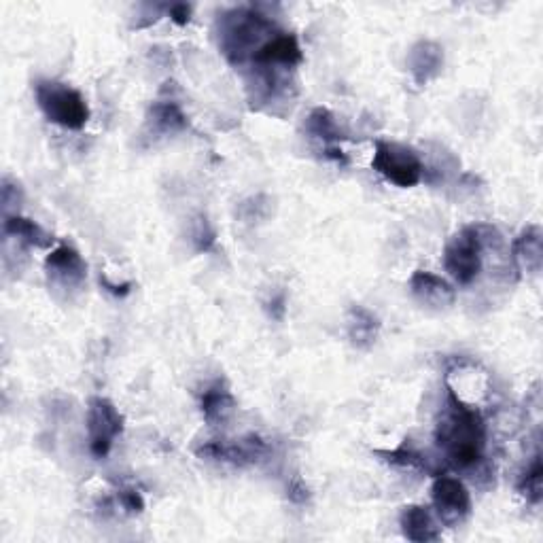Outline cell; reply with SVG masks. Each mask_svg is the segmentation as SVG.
Here are the masks:
<instances>
[{"label":"cell","mask_w":543,"mask_h":543,"mask_svg":"<svg viewBox=\"0 0 543 543\" xmlns=\"http://www.w3.org/2000/svg\"><path fill=\"white\" fill-rule=\"evenodd\" d=\"M372 168L384 181L395 187L410 189L425 179L427 166L416 149L395 143V140H376Z\"/></svg>","instance_id":"obj_5"},{"label":"cell","mask_w":543,"mask_h":543,"mask_svg":"<svg viewBox=\"0 0 543 543\" xmlns=\"http://www.w3.org/2000/svg\"><path fill=\"white\" fill-rule=\"evenodd\" d=\"M251 62L257 66V68H295L300 66L304 62V54H302V47H300V41H297L295 34H289V32H276L274 37H270L264 45H261Z\"/></svg>","instance_id":"obj_10"},{"label":"cell","mask_w":543,"mask_h":543,"mask_svg":"<svg viewBox=\"0 0 543 543\" xmlns=\"http://www.w3.org/2000/svg\"><path fill=\"white\" fill-rule=\"evenodd\" d=\"M272 20L253 7H240L223 13L221 17V51L234 66H242L253 58L255 51L274 37Z\"/></svg>","instance_id":"obj_2"},{"label":"cell","mask_w":543,"mask_h":543,"mask_svg":"<svg viewBox=\"0 0 543 543\" xmlns=\"http://www.w3.org/2000/svg\"><path fill=\"white\" fill-rule=\"evenodd\" d=\"M512 264L520 276H533L543 266V234L539 225H529L512 242Z\"/></svg>","instance_id":"obj_13"},{"label":"cell","mask_w":543,"mask_h":543,"mask_svg":"<svg viewBox=\"0 0 543 543\" xmlns=\"http://www.w3.org/2000/svg\"><path fill=\"white\" fill-rule=\"evenodd\" d=\"M378 457H384V461H387L389 465H395V467H404V469H427V461L420 452L412 450V448H397V450H387L382 452L378 450L376 452Z\"/></svg>","instance_id":"obj_21"},{"label":"cell","mask_w":543,"mask_h":543,"mask_svg":"<svg viewBox=\"0 0 543 543\" xmlns=\"http://www.w3.org/2000/svg\"><path fill=\"white\" fill-rule=\"evenodd\" d=\"M399 527L404 537L414 543L437 541L442 537L440 524L427 505H406L399 514Z\"/></svg>","instance_id":"obj_14"},{"label":"cell","mask_w":543,"mask_h":543,"mask_svg":"<svg viewBox=\"0 0 543 543\" xmlns=\"http://www.w3.org/2000/svg\"><path fill=\"white\" fill-rule=\"evenodd\" d=\"M408 70L416 85H427L442 75L444 47L435 41H418L408 54Z\"/></svg>","instance_id":"obj_12"},{"label":"cell","mask_w":543,"mask_h":543,"mask_svg":"<svg viewBox=\"0 0 543 543\" xmlns=\"http://www.w3.org/2000/svg\"><path fill=\"white\" fill-rule=\"evenodd\" d=\"M410 291L420 304L433 310H446L457 300V291L448 280L429 270H416L412 274Z\"/></svg>","instance_id":"obj_11"},{"label":"cell","mask_w":543,"mask_h":543,"mask_svg":"<svg viewBox=\"0 0 543 543\" xmlns=\"http://www.w3.org/2000/svg\"><path fill=\"white\" fill-rule=\"evenodd\" d=\"M22 200H24V191H22V187L17 185L15 181H11L9 177H5V179H3V208H5V215H9V208H11V206L20 208Z\"/></svg>","instance_id":"obj_24"},{"label":"cell","mask_w":543,"mask_h":543,"mask_svg":"<svg viewBox=\"0 0 543 543\" xmlns=\"http://www.w3.org/2000/svg\"><path fill=\"white\" fill-rule=\"evenodd\" d=\"M493 242H501V234L493 225H467L454 236L444 251V268L454 283L471 285L482 272V253Z\"/></svg>","instance_id":"obj_3"},{"label":"cell","mask_w":543,"mask_h":543,"mask_svg":"<svg viewBox=\"0 0 543 543\" xmlns=\"http://www.w3.org/2000/svg\"><path fill=\"white\" fill-rule=\"evenodd\" d=\"M3 232L9 238H15L17 242L28 244V247H34V249H49L51 244H54V236H51L43 225H39L32 219H26L22 215L5 217Z\"/></svg>","instance_id":"obj_19"},{"label":"cell","mask_w":543,"mask_h":543,"mask_svg":"<svg viewBox=\"0 0 543 543\" xmlns=\"http://www.w3.org/2000/svg\"><path fill=\"white\" fill-rule=\"evenodd\" d=\"M236 410V397L225 380L210 382L200 395V412L208 425L225 423Z\"/></svg>","instance_id":"obj_15"},{"label":"cell","mask_w":543,"mask_h":543,"mask_svg":"<svg viewBox=\"0 0 543 543\" xmlns=\"http://www.w3.org/2000/svg\"><path fill=\"white\" fill-rule=\"evenodd\" d=\"M268 454V444L264 437L255 433L242 437L236 442H206L198 448V457L210 459V461H221V463H232L238 467L255 465Z\"/></svg>","instance_id":"obj_8"},{"label":"cell","mask_w":543,"mask_h":543,"mask_svg":"<svg viewBox=\"0 0 543 543\" xmlns=\"http://www.w3.org/2000/svg\"><path fill=\"white\" fill-rule=\"evenodd\" d=\"M147 124L155 134L170 136V134H179V132L187 130L189 128V119L183 113L179 102L157 100L149 107Z\"/></svg>","instance_id":"obj_18"},{"label":"cell","mask_w":543,"mask_h":543,"mask_svg":"<svg viewBox=\"0 0 543 543\" xmlns=\"http://www.w3.org/2000/svg\"><path fill=\"white\" fill-rule=\"evenodd\" d=\"M435 514L448 527L463 522L471 514V493L463 480L442 474L435 476L431 486Z\"/></svg>","instance_id":"obj_7"},{"label":"cell","mask_w":543,"mask_h":543,"mask_svg":"<svg viewBox=\"0 0 543 543\" xmlns=\"http://www.w3.org/2000/svg\"><path fill=\"white\" fill-rule=\"evenodd\" d=\"M100 285L102 289H107L111 295L115 297H126L132 291V283H124V285H115L107 276H100Z\"/></svg>","instance_id":"obj_28"},{"label":"cell","mask_w":543,"mask_h":543,"mask_svg":"<svg viewBox=\"0 0 543 543\" xmlns=\"http://www.w3.org/2000/svg\"><path fill=\"white\" fill-rule=\"evenodd\" d=\"M215 240H217L215 227L210 225L208 217L200 215V217L194 221V227H191V242H194L196 251H198V253H208L210 249L215 247Z\"/></svg>","instance_id":"obj_22"},{"label":"cell","mask_w":543,"mask_h":543,"mask_svg":"<svg viewBox=\"0 0 543 543\" xmlns=\"http://www.w3.org/2000/svg\"><path fill=\"white\" fill-rule=\"evenodd\" d=\"M435 440L454 467L471 469L484 459L486 423L476 408L467 406L457 391L448 389L446 414L437 425Z\"/></svg>","instance_id":"obj_1"},{"label":"cell","mask_w":543,"mask_h":543,"mask_svg":"<svg viewBox=\"0 0 543 543\" xmlns=\"http://www.w3.org/2000/svg\"><path fill=\"white\" fill-rule=\"evenodd\" d=\"M168 15H170V20L177 26H187L191 22V5H187V3L170 5Z\"/></svg>","instance_id":"obj_27"},{"label":"cell","mask_w":543,"mask_h":543,"mask_svg":"<svg viewBox=\"0 0 543 543\" xmlns=\"http://www.w3.org/2000/svg\"><path fill=\"white\" fill-rule=\"evenodd\" d=\"M47 276L54 285L62 289H77L87 278V264L77 249L70 244H58L45 259Z\"/></svg>","instance_id":"obj_9"},{"label":"cell","mask_w":543,"mask_h":543,"mask_svg":"<svg viewBox=\"0 0 543 543\" xmlns=\"http://www.w3.org/2000/svg\"><path fill=\"white\" fill-rule=\"evenodd\" d=\"M34 98L47 121L64 130H83L90 121V107L79 90L56 79L34 83Z\"/></svg>","instance_id":"obj_4"},{"label":"cell","mask_w":543,"mask_h":543,"mask_svg":"<svg viewBox=\"0 0 543 543\" xmlns=\"http://www.w3.org/2000/svg\"><path fill=\"white\" fill-rule=\"evenodd\" d=\"M119 505L124 507L128 514H143L145 499L136 488H121L119 490Z\"/></svg>","instance_id":"obj_23"},{"label":"cell","mask_w":543,"mask_h":543,"mask_svg":"<svg viewBox=\"0 0 543 543\" xmlns=\"http://www.w3.org/2000/svg\"><path fill=\"white\" fill-rule=\"evenodd\" d=\"M518 493L533 505L541 503L543 497V463L541 454H535L531 465L524 469V474L518 480Z\"/></svg>","instance_id":"obj_20"},{"label":"cell","mask_w":543,"mask_h":543,"mask_svg":"<svg viewBox=\"0 0 543 543\" xmlns=\"http://www.w3.org/2000/svg\"><path fill=\"white\" fill-rule=\"evenodd\" d=\"M287 497H289V501H293L297 505H304L310 499V490H308V486L300 478H295L287 486Z\"/></svg>","instance_id":"obj_25"},{"label":"cell","mask_w":543,"mask_h":543,"mask_svg":"<svg viewBox=\"0 0 543 543\" xmlns=\"http://www.w3.org/2000/svg\"><path fill=\"white\" fill-rule=\"evenodd\" d=\"M304 132L312 140H319V143L323 145V151L338 147L346 138V132L338 124V117L323 107H317L308 113L304 121Z\"/></svg>","instance_id":"obj_17"},{"label":"cell","mask_w":543,"mask_h":543,"mask_svg":"<svg viewBox=\"0 0 543 543\" xmlns=\"http://www.w3.org/2000/svg\"><path fill=\"white\" fill-rule=\"evenodd\" d=\"M346 334L350 344L359 350H370L380 334V319L372 310H367L361 304H353L348 310L346 319Z\"/></svg>","instance_id":"obj_16"},{"label":"cell","mask_w":543,"mask_h":543,"mask_svg":"<svg viewBox=\"0 0 543 543\" xmlns=\"http://www.w3.org/2000/svg\"><path fill=\"white\" fill-rule=\"evenodd\" d=\"M87 442L96 459L109 457L117 437L124 433V416L107 397H92L87 404Z\"/></svg>","instance_id":"obj_6"},{"label":"cell","mask_w":543,"mask_h":543,"mask_svg":"<svg viewBox=\"0 0 543 543\" xmlns=\"http://www.w3.org/2000/svg\"><path fill=\"white\" fill-rule=\"evenodd\" d=\"M266 310H268V314H270V319H274V321H283V319H285V312H287V297H285V293H276V295H272V300L268 302Z\"/></svg>","instance_id":"obj_26"}]
</instances>
